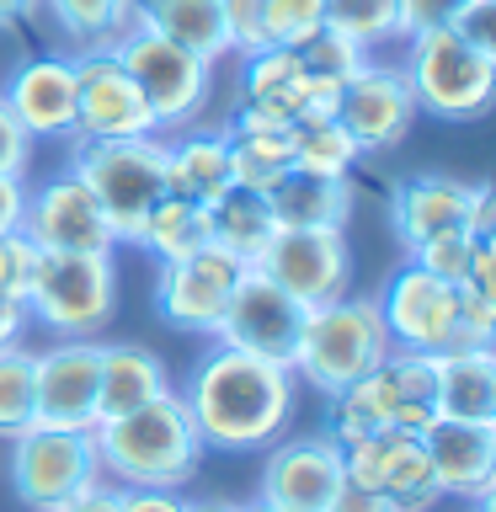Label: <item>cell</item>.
Wrapping results in <instances>:
<instances>
[{
  "label": "cell",
  "instance_id": "obj_1",
  "mask_svg": "<svg viewBox=\"0 0 496 512\" xmlns=\"http://www.w3.org/2000/svg\"><path fill=\"white\" fill-rule=\"evenodd\" d=\"M294 384V368L214 342V352L198 363V374L182 390V406L203 448L256 454V448H272L283 438L288 416H294Z\"/></svg>",
  "mask_w": 496,
  "mask_h": 512
},
{
  "label": "cell",
  "instance_id": "obj_2",
  "mask_svg": "<svg viewBox=\"0 0 496 512\" xmlns=\"http://www.w3.org/2000/svg\"><path fill=\"white\" fill-rule=\"evenodd\" d=\"M91 438L102 475L123 491H182L198 475V459L208 454L176 390L139 411L112 416V422H96Z\"/></svg>",
  "mask_w": 496,
  "mask_h": 512
},
{
  "label": "cell",
  "instance_id": "obj_3",
  "mask_svg": "<svg viewBox=\"0 0 496 512\" xmlns=\"http://www.w3.org/2000/svg\"><path fill=\"white\" fill-rule=\"evenodd\" d=\"M70 171L86 182L96 208L107 214L112 235L134 246L144 214L166 192V139L139 134V139H70Z\"/></svg>",
  "mask_w": 496,
  "mask_h": 512
},
{
  "label": "cell",
  "instance_id": "obj_4",
  "mask_svg": "<svg viewBox=\"0 0 496 512\" xmlns=\"http://www.w3.org/2000/svg\"><path fill=\"white\" fill-rule=\"evenodd\" d=\"M390 358V331H384L379 299L374 294H342L331 304H315L304 320L299 352H294V379L315 384L320 395L347 390L368 368Z\"/></svg>",
  "mask_w": 496,
  "mask_h": 512
},
{
  "label": "cell",
  "instance_id": "obj_5",
  "mask_svg": "<svg viewBox=\"0 0 496 512\" xmlns=\"http://www.w3.org/2000/svg\"><path fill=\"white\" fill-rule=\"evenodd\" d=\"M411 54H406V80L416 96V112H432L443 123H470L491 112L496 96V54L491 48H475L470 38H459L454 27H432L416 32Z\"/></svg>",
  "mask_w": 496,
  "mask_h": 512
},
{
  "label": "cell",
  "instance_id": "obj_6",
  "mask_svg": "<svg viewBox=\"0 0 496 512\" xmlns=\"http://www.w3.org/2000/svg\"><path fill=\"white\" fill-rule=\"evenodd\" d=\"M22 304L27 320L59 336H102L118 315L112 251H43Z\"/></svg>",
  "mask_w": 496,
  "mask_h": 512
},
{
  "label": "cell",
  "instance_id": "obj_7",
  "mask_svg": "<svg viewBox=\"0 0 496 512\" xmlns=\"http://www.w3.org/2000/svg\"><path fill=\"white\" fill-rule=\"evenodd\" d=\"M107 48L118 54V64L144 91V102H150V112H155V134L187 128L203 112L208 91H214V64L198 59L192 48L160 38V32L144 27V22H128Z\"/></svg>",
  "mask_w": 496,
  "mask_h": 512
},
{
  "label": "cell",
  "instance_id": "obj_8",
  "mask_svg": "<svg viewBox=\"0 0 496 512\" xmlns=\"http://www.w3.org/2000/svg\"><path fill=\"white\" fill-rule=\"evenodd\" d=\"M102 459H96L91 432H64V427H27L11 438V491L32 512H48L70 496L102 486Z\"/></svg>",
  "mask_w": 496,
  "mask_h": 512
},
{
  "label": "cell",
  "instance_id": "obj_9",
  "mask_svg": "<svg viewBox=\"0 0 496 512\" xmlns=\"http://www.w3.org/2000/svg\"><path fill=\"white\" fill-rule=\"evenodd\" d=\"M304 320H310V304H299L288 288H278L262 267H246L240 283H235V294H230V304H224V315H219L214 342L294 368Z\"/></svg>",
  "mask_w": 496,
  "mask_h": 512
},
{
  "label": "cell",
  "instance_id": "obj_10",
  "mask_svg": "<svg viewBox=\"0 0 496 512\" xmlns=\"http://www.w3.org/2000/svg\"><path fill=\"white\" fill-rule=\"evenodd\" d=\"M379 315L384 331H390V347L406 352H454L459 347V304L464 288L432 278L427 267H395L390 283L379 288Z\"/></svg>",
  "mask_w": 496,
  "mask_h": 512
},
{
  "label": "cell",
  "instance_id": "obj_11",
  "mask_svg": "<svg viewBox=\"0 0 496 512\" xmlns=\"http://www.w3.org/2000/svg\"><path fill=\"white\" fill-rule=\"evenodd\" d=\"M75 139H139L155 134V112L112 48H75Z\"/></svg>",
  "mask_w": 496,
  "mask_h": 512
},
{
  "label": "cell",
  "instance_id": "obj_12",
  "mask_svg": "<svg viewBox=\"0 0 496 512\" xmlns=\"http://www.w3.org/2000/svg\"><path fill=\"white\" fill-rule=\"evenodd\" d=\"M240 272L246 262H235L224 246H198L176 262H160V278H155V315L176 331H198V336H214L219 331V315L230 304Z\"/></svg>",
  "mask_w": 496,
  "mask_h": 512
},
{
  "label": "cell",
  "instance_id": "obj_13",
  "mask_svg": "<svg viewBox=\"0 0 496 512\" xmlns=\"http://www.w3.org/2000/svg\"><path fill=\"white\" fill-rule=\"evenodd\" d=\"M96 374H102V342L96 336H64L48 352H32V427L91 432Z\"/></svg>",
  "mask_w": 496,
  "mask_h": 512
},
{
  "label": "cell",
  "instance_id": "obj_14",
  "mask_svg": "<svg viewBox=\"0 0 496 512\" xmlns=\"http://www.w3.org/2000/svg\"><path fill=\"white\" fill-rule=\"evenodd\" d=\"M256 267H262L278 288H288L299 304H310V310L352 294L347 230H278Z\"/></svg>",
  "mask_w": 496,
  "mask_h": 512
},
{
  "label": "cell",
  "instance_id": "obj_15",
  "mask_svg": "<svg viewBox=\"0 0 496 512\" xmlns=\"http://www.w3.org/2000/svg\"><path fill=\"white\" fill-rule=\"evenodd\" d=\"M336 123L358 139L363 155L395 150V144L411 134V123H416V96H411L406 70H400V64H374L368 59L363 70L342 86Z\"/></svg>",
  "mask_w": 496,
  "mask_h": 512
},
{
  "label": "cell",
  "instance_id": "obj_16",
  "mask_svg": "<svg viewBox=\"0 0 496 512\" xmlns=\"http://www.w3.org/2000/svg\"><path fill=\"white\" fill-rule=\"evenodd\" d=\"M22 230L38 251H112L118 246L107 214L96 208V198L86 192V182H80L75 171H59V176H48L43 187L27 192Z\"/></svg>",
  "mask_w": 496,
  "mask_h": 512
},
{
  "label": "cell",
  "instance_id": "obj_17",
  "mask_svg": "<svg viewBox=\"0 0 496 512\" xmlns=\"http://www.w3.org/2000/svg\"><path fill=\"white\" fill-rule=\"evenodd\" d=\"M342 443L331 432L320 438H278L262 464V502L288 512H326L336 486H342Z\"/></svg>",
  "mask_w": 496,
  "mask_h": 512
},
{
  "label": "cell",
  "instance_id": "obj_18",
  "mask_svg": "<svg viewBox=\"0 0 496 512\" xmlns=\"http://www.w3.org/2000/svg\"><path fill=\"white\" fill-rule=\"evenodd\" d=\"M0 102L32 139H75V64L59 54H38L16 64Z\"/></svg>",
  "mask_w": 496,
  "mask_h": 512
},
{
  "label": "cell",
  "instance_id": "obj_19",
  "mask_svg": "<svg viewBox=\"0 0 496 512\" xmlns=\"http://www.w3.org/2000/svg\"><path fill=\"white\" fill-rule=\"evenodd\" d=\"M422 448L443 496L470 502V496L496 486V422H448V416H438L422 432Z\"/></svg>",
  "mask_w": 496,
  "mask_h": 512
},
{
  "label": "cell",
  "instance_id": "obj_20",
  "mask_svg": "<svg viewBox=\"0 0 496 512\" xmlns=\"http://www.w3.org/2000/svg\"><path fill=\"white\" fill-rule=\"evenodd\" d=\"M470 192H475V182H459V176H406V182L390 192L395 240L406 251H416L422 240L443 235V230H464Z\"/></svg>",
  "mask_w": 496,
  "mask_h": 512
},
{
  "label": "cell",
  "instance_id": "obj_21",
  "mask_svg": "<svg viewBox=\"0 0 496 512\" xmlns=\"http://www.w3.org/2000/svg\"><path fill=\"white\" fill-rule=\"evenodd\" d=\"M171 395L166 363L139 342H102V374H96V422H112L123 411H139L150 400Z\"/></svg>",
  "mask_w": 496,
  "mask_h": 512
},
{
  "label": "cell",
  "instance_id": "obj_22",
  "mask_svg": "<svg viewBox=\"0 0 496 512\" xmlns=\"http://www.w3.org/2000/svg\"><path fill=\"white\" fill-rule=\"evenodd\" d=\"M438 416L448 422H496V352L454 347L438 352Z\"/></svg>",
  "mask_w": 496,
  "mask_h": 512
},
{
  "label": "cell",
  "instance_id": "obj_23",
  "mask_svg": "<svg viewBox=\"0 0 496 512\" xmlns=\"http://www.w3.org/2000/svg\"><path fill=\"white\" fill-rule=\"evenodd\" d=\"M267 203H272L278 230H347L358 192H352V182H331V176L288 171L283 182L267 192Z\"/></svg>",
  "mask_w": 496,
  "mask_h": 512
},
{
  "label": "cell",
  "instance_id": "obj_24",
  "mask_svg": "<svg viewBox=\"0 0 496 512\" xmlns=\"http://www.w3.org/2000/svg\"><path fill=\"white\" fill-rule=\"evenodd\" d=\"M272 235H278V219H272L267 192H251V187L230 182L214 203H208V240L224 246L235 262L256 267V262H262V251L272 246Z\"/></svg>",
  "mask_w": 496,
  "mask_h": 512
},
{
  "label": "cell",
  "instance_id": "obj_25",
  "mask_svg": "<svg viewBox=\"0 0 496 512\" xmlns=\"http://www.w3.org/2000/svg\"><path fill=\"white\" fill-rule=\"evenodd\" d=\"M224 187H230V139H224V128L166 139V192L208 208Z\"/></svg>",
  "mask_w": 496,
  "mask_h": 512
},
{
  "label": "cell",
  "instance_id": "obj_26",
  "mask_svg": "<svg viewBox=\"0 0 496 512\" xmlns=\"http://www.w3.org/2000/svg\"><path fill=\"white\" fill-rule=\"evenodd\" d=\"M134 22H144V27H155L160 38L192 48V54L208 59V64H219L224 54H230L219 0H134Z\"/></svg>",
  "mask_w": 496,
  "mask_h": 512
},
{
  "label": "cell",
  "instance_id": "obj_27",
  "mask_svg": "<svg viewBox=\"0 0 496 512\" xmlns=\"http://www.w3.org/2000/svg\"><path fill=\"white\" fill-rule=\"evenodd\" d=\"M331 400V438L336 443H352V438H368V432H379V427H390V416H395V379H390V368H368L363 379H352L347 390H336L326 395Z\"/></svg>",
  "mask_w": 496,
  "mask_h": 512
},
{
  "label": "cell",
  "instance_id": "obj_28",
  "mask_svg": "<svg viewBox=\"0 0 496 512\" xmlns=\"http://www.w3.org/2000/svg\"><path fill=\"white\" fill-rule=\"evenodd\" d=\"M134 246L150 251L155 262H176V256L208 246V208L192 203V198H176V192H160L155 208L139 224Z\"/></svg>",
  "mask_w": 496,
  "mask_h": 512
},
{
  "label": "cell",
  "instance_id": "obj_29",
  "mask_svg": "<svg viewBox=\"0 0 496 512\" xmlns=\"http://www.w3.org/2000/svg\"><path fill=\"white\" fill-rule=\"evenodd\" d=\"M358 160H363L358 139H352L336 118L294 123V134H288V171L331 176V182H352V166H358Z\"/></svg>",
  "mask_w": 496,
  "mask_h": 512
},
{
  "label": "cell",
  "instance_id": "obj_30",
  "mask_svg": "<svg viewBox=\"0 0 496 512\" xmlns=\"http://www.w3.org/2000/svg\"><path fill=\"white\" fill-rule=\"evenodd\" d=\"M294 134V128H288ZM288 134H262V128H224L230 139V182L251 192H272L288 176Z\"/></svg>",
  "mask_w": 496,
  "mask_h": 512
},
{
  "label": "cell",
  "instance_id": "obj_31",
  "mask_svg": "<svg viewBox=\"0 0 496 512\" xmlns=\"http://www.w3.org/2000/svg\"><path fill=\"white\" fill-rule=\"evenodd\" d=\"M379 491L395 502V512H427V507H438V502H443L438 475H432V464H427L422 438H411V432H400V438H395Z\"/></svg>",
  "mask_w": 496,
  "mask_h": 512
},
{
  "label": "cell",
  "instance_id": "obj_32",
  "mask_svg": "<svg viewBox=\"0 0 496 512\" xmlns=\"http://www.w3.org/2000/svg\"><path fill=\"white\" fill-rule=\"evenodd\" d=\"M75 48H107L134 22V0H38Z\"/></svg>",
  "mask_w": 496,
  "mask_h": 512
},
{
  "label": "cell",
  "instance_id": "obj_33",
  "mask_svg": "<svg viewBox=\"0 0 496 512\" xmlns=\"http://www.w3.org/2000/svg\"><path fill=\"white\" fill-rule=\"evenodd\" d=\"M240 64H246V75H240V86H246V102H267V107H278L283 118H288V86L304 75V64H299V48H278V43H262V48H251V54H240ZM294 123V118H288Z\"/></svg>",
  "mask_w": 496,
  "mask_h": 512
},
{
  "label": "cell",
  "instance_id": "obj_34",
  "mask_svg": "<svg viewBox=\"0 0 496 512\" xmlns=\"http://www.w3.org/2000/svg\"><path fill=\"white\" fill-rule=\"evenodd\" d=\"M326 27L347 32L363 48L395 43L400 38V0H326Z\"/></svg>",
  "mask_w": 496,
  "mask_h": 512
},
{
  "label": "cell",
  "instance_id": "obj_35",
  "mask_svg": "<svg viewBox=\"0 0 496 512\" xmlns=\"http://www.w3.org/2000/svg\"><path fill=\"white\" fill-rule=\"evenodd\" d=\"M32 427V352L0 347V438H22Z\"/></svg>",
  "mask_w": 496,
  "mask_h": 512
},
{
  "label": "cell",
  "instance_id": "obj_36",
  "mask_svg": "<svg viewBox=\"0 0 496 512\" xmlns=\"http://www.w3.org/2000/svg\"><path fill=\"white\" fill-rule=\"evenodd\" d=\"M299 64L310 75H326V80H336V86H347V80L368 64V48L352 43L347 32H336V27H320L315 38L299 48Z\"/></svg>",
  "mask_w": 496,
  "mask_h": 512
},
{
  "label": "cell",
  "instance_id": "obj_37",
  "mask_svg": "<svg viewBox=\"0 0 496 512\" xmlns=\"http://www.w3.org/2000/svg\"><path fill=\"white\" fill-rule=\"evenodd\" d=\"M326 27V0H267V43L304 48Z\"/></svg>",
  "mask_w": 496,
  "mask_h": 512
},
{
  "label": "cell",
  "instance_id": "obj_38",
  "mask_svg": "<svg viewBox=\"0 0 496 512\" xmlns=\"http://www.w3.org/2000/svg\"><path fill=\"white\" fill-rule=\"evenodd\" d=\"M470 251H475V235L470 230H443V235H432L422 240L416 251H406L416 267H427L432 278H443V283H464V267H470Z\"/></svg>",
  "mask_w": 496,
  "mask_h": 512
},
{
  "label": "cell",
  "instance_id": "obj_39",
  "mask_svg": "<svg viewBox=\"0 0 496 512\" xmlns=\"http://www.w3.org/2000/svg\"><path fill=\"white\" fill-rule=\"evenodd\" d=\"M38 256L43 251L27 240V230H6V235H0V294L27 299L32 272H38Z\"/></svg>",
  "mask_w": 496,
  "mask_h": 512
},
{
  "label": "cell",
  "instance_id": "obj_40",
  "mask_svg": "<svg viewBox=\"0 0 496 512\" xmlns=\"http://www.w3.org/2000/svg\"><path fill=\"white\" fill-rule=\"evenodd\" d=\"M219 16L230 54H251V48L267 43V0H219Z\"/></svg>",
  "mask_w": 496,
  "mask_h": 512
},
{
  "label": "cell",
  "instance_id": "obj_41",
  "mask_svg": "<svg viewBox=\"0 0 496 512\" xmlns=\"http://www.w3.org/2000/svg\"><path fill=\"white\" fill-rule=\"evenodd\" d=\"M32 166V134L16 123V112L0 102V171L6 176H27Z\"/></svg>",
  "mask_w": 496,
  "mask_h": 512
},
{
  "label": "cell",
  "instance_id": "obj_42",
  "mask_svg": "<svg viewBox=\"0 0 496 512\" xmlns=\"http://www.w3.org/2000/svg\"><path fill=\"white\" fill-rule=\"evenodd\" d=\"M448 27H454L459 38H470L475 48H491L496 54V0H464Z\"/></svg>",
  "mask_w": 496,
  "mask_h": 512
},
{
  "label": "cell",
  "instance_id": "obj_43",
  "mask_svg": "<svg viewBox=\"0 0 496 512\" xmlns=\"http://www.w3.org/2000/svg\"><path fill=\"white\" fill-rule=\"evenodd\" d=\"M459 6H464V0H400V38H416V32L448 27Z\"/></svg>",
  "mask_w": 496,
  "mask_h": 512
},
{
  "label": "cell",
  "instance_id": "obj_44",
  "mask_svg": "<svg viewBox=\"0 0 496 512\" xmlns=\"http://www.w3.org/2000/svg\"><path fill=\"white\" fill-rule=\"evenodd\" d=\"M459 288L496 299V235H491V240L475 235V251H470V267H464V283H459Z\"/></svg>",
  "mask_w": 496,
  "mask_h": 512
},
{
  "label": "cell",
  "instance_id": "obj_45",
  "mask_svg": "<svg viewBox=\"0 0 496 512\" xmlns=\"http://www.w3.org/2000/svg\"><path fill=\"white\" fill-rule=\"evenodd\" d=\"M326 512H395V502H390L384 491H368V486H352V480H342Z\"/></svg>",
  "mask_w": 496,
  "mask_h": 512
},
{
  "label": "cell",
  "instance_id": "obj_46",
  "mask_svg": "<svg viewBox=\"0 0 496 512\" xmlns=\"http://www.w3.org/2000/svg\"><path fill=\"white\" fill-rule=\"evenodd\" d=\"M48 512H123V486L102 480V486L80 491V496H70V502H59V507H48Z\"/></svg>",
  "mask_w": 496,
  "mask_h": 512
},
{
  "label": "cell",
  "instance_id": "obj_47",
  "mask_svg": "<svg viewBox=\"0 0 496 512\" xmlns=\"http://www.w3.org/2000/svg\"><path fill=\"white\" fill-rule=\"evenodd\" d=\"M464 230L480 235V240L496 235V192H491V182H475V192H470V214H464Z\"/></svg>",
  "mask_w": 496,
  "mask_h": 512
},
{
  "label": "cell",
  "instance_id": "obj_48",
  "mask_svg": "<svg viewBox=\"0 0 496 512\" xmlns=\"http://www.w3.org/2000/svg\"><path fill=\"white\" fill-rule=\"evenodd\" d=\"M438 422V400H395V416H390V427L400 432H411V438H422V432Z\"/></svg>",
  "mask_w": 496,
  "mask_h": 512
},
{
  "label": "cell",
  "instance_id": "obj_49",
  "mask_svg": "<svg viewBox=\"0 0 496 512\" xmlns=\"http://www.w3.org/2000/svg\"><path fill=\"white\" fill-rule=\"evenodd\" d=\"M22 208H27V182H22V176L0 171V235L22 230Z\"/></svg>",
  "mask_w": 496,
  "mask_h": 512
},
{
  "label": "cell",
  "instance_id": "obj_50",
  "mask_svg": "<svg viewBox=\"0 0 496 512\" xmlns=\"http://www.w3.org/2000/svg\"><path fill=\"white\" fill-rule=\"evenodd\" d=\"M22 331H27V304L11 299V294H0V347H16V342H22Z\"/></svg>",
  "mask_w": 496,
  "mask_h": 512
},
{
  "label": "cell",
  "instance_id": "obj_51",
  "mask_svg": "<svg viewBox=\"0 0 496 512\" xmlns=\"http://www.w3.org/2000/svg\"><path fill=\"white\" fill-rule=\"evenodd\" d=\"M123 512H182L176 491H123Z\"/></svg>",
  "mask_w": 496,
  "mask_h": 512
},
{
  "label": "cell",
  "instance_id": "obj_52",
  "mask_svg": "<svg viewBox=\"0 0 496 512\" xmlns=\"http://www.w3.org/2000/svg\"><path fill=\"white\" fill-rule=\"evenodd\" d=\"M38 11H43L38 0H0V32H6V27H16V22H32Z\"/></svg>",
  "mask_w": 496,
  "mask_h": 512
},
{
  "label": "cell",
  "instance_id": "obj_53",
  "mask_svg": "<svg viewBox=\"0 0 496 512\" xmlns=\"http://www.w3.org/2000/svg\"><path fill=\"white\" fill-rule=\"evenodd\" d=\"M182 512H246L235 502H182Z\"/></svg>",
  "mask_w": 496,
  "mask_h": 512
},
{
  "label": "cell",
  "instance_id": "obj_54",
  "mask_svg": "<svg viewBox=\"0 0 496 512\" xmlns=\"http://www.w3.org/2000/svg\"><path fill=\"white\" fill-rule=\"evenodd\" d=\"M246 512H288V507H272V502H256V507H246Z\"/></svg>",
  "mask_w": 496,
  "mask_h": 512
}]
</instances>
